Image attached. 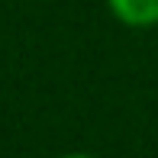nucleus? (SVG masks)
<instances>
[{
	"label": "nucleus",
	"mask_w": 158,
	"mask_h": 158,
	"mask_svg": "<svg viewBox=\"0 0 158 158\" xmlns=\"http://www.w3.org/2000/svg\"><path fill=\"white\" fill-rule=\"evenodd\" d=\"M113 16L126 26H155L158 23V0H106Z\"/></svg>",
	"instance_id": "1"
},
{
	"label": "nucleus",
	"mask_w": 158,
	"mask_h": 158,
	"mask_svg": "<svg viewBox=\"0 0 158 158\" xmlns=\"http://www.w3.org/2000/svg\"><path fill=\"white\" fill-rule=\"evenodd\" d=\"M61 158H97V155H81V152H74V155H61Z\"/></svg>",
	"instance_id": "2"
}]
</instances>
